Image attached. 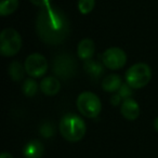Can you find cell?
I'll return each instance as SVG.
<instances>
[{"mask_svg": "<svg viewBox=\"0 0 158 158\" xmlns=\"http://www.w3.org/2000/svg\"><path fill=\"white\" fill-rule=\"evenodd\" d=\"M76 104L80 114L87 118H95L102 110V103L99 97L92 92H82L77 99Z\"/></svg>", "mask_w": 158, "mask_h": 158, "instance_id": "cell-4", "label": "cell"}, {"mask_svg": "<svg viewBox=\"0 0 158 158\" xmlns=\"http://www.w3.org/2000/svg\"><path fill=\"white\" fill-rule=\"evenodd\" d=\"M22 47L21 35L13 28H6L0 34V53L3 56H13Z\"/></svg>", "mask_w": 158, "mask_h": 158, "instance_id": "cell-5", "label": "cell"}, {"mask_svg": "<svg viewBox=\"0 0 158 158\" xmlns=\"http://www.w3.org/2000/svg\"><path fill=\"white\" fill-rule=\"evenodd\" d=\"M95 52V44L93 40L89 39V38H85L78 44L77 47V54L81 60L88 61L94 55Z\"/></svg>", "mask_w": 158, "mask_h": 158, "instance_id": "cell-10", "label": "cell"}, {"mask_svg": "<svg viewBox=\"0 0 158 158\" xmlns=\"http://www.w3.org/2000/svg\"><path fill=\"white\" fill-rule=\"evenodd\" d=\"M22 90H23V93H24L26 97L31 98L37 93L38 85L33 79H26L22 86Z\"/></svg>", "mask_w": 158, "mask_h": 158, "instance_id": "cell-17", "label": "cell"}, {"mask_svg": "<svg viewBox=\"0 0 158 158\" xmlns=\"http://www.w3.org/2000/svg\"><path fill=\"white\" fill-rule=\"evenodd\" d=\"M39 87L46 95H55L61 90V82L55 77H46L41 80Z\"/></svg>", "mask_w": 158, "mask_h": 158, "instance_id": "cell-12", "label": "cell"}, {"mask_svg": "<svg viewBox=\"0 0 158 158\" xmlns=\"http://www.w3.org/2000/svg\"><path fill=\"white\" fill-rule=\"evenodd\" d=\"M120 113L128 120H135L140 116V106L133 99H126L121 103Z\"/></svg>", "mask_w": 158, "mask_h": 158, "instance_id": "cell-9", "label": "cell"}, {"mask_svg": "<svg viewBox=\"0 0 158 158\" xmlns=\"http://www.w3.org/2000/svg\"><path fill=\"white\" fill-rule=\"evenodd\" d=\"M25 69L26 73L31 77H38L44 76L48 69V62L46 57L41 55L40 53H33L28 55L27 59L25 60Z\"/></svg>", "mask_w": 158, "mask_h": 158, "instance_id": "cell-7", "label": "cell"}, {"mask_svg": "<svg viewBox=\"0 0 158 158\" xmlns=\"http://www.w3.org/2000/svg\"><path fill=\"white\" fill-rule=\"evenodd\" d=\"M19 8V0H0V14L7 16L14 13Z\"/></svg>", "mask_w": 158, "mask_h": 158, "instance_id": "cell-16", "label": "cell"}, {"mask_svg": "<svg viewBox=\"0 0 158 158\" xmlns=\"http://www.w3.org/2000/svg\"><path fill=\"white\" fill-rule=\"evenodd\" d=\"M0 158H13V156L9 153H2L0 155Z\"/></svg>", "mask_w": 158, "mask_h": 158, "instance_id": "cell-23", "label": "cell"}, {"mask_svg": "<svg viewBox=\"0 0 158 158\" xmlns=\"http://www.w3.org/2000/svg\"><path fill=\"white\" fill-rule=\"evenodd\" d=\"M103 64L107 68L113 70L120 69L127 63V55H126L125 51L121 50L120 48L117 47H113L110 48L103 53Z\"/></svg>", "mask_w": 158, "mask_h": 158, "instance_id": "cell-8", "label": "cell"}, {"mask_svg": "<svg viewBox=\"0 0 158 158\" xmlns=\"http://www.w3.org/2000/svg\"><path fill=\"white\" fill-rule=\"evenodd\" d=\"M154 128L158 131V117L154 120Z\"/></svg>", "mask_w": 158, "mask_h": 158, "instance_id": "cell-24", "label": "cell"}, {"mask_svg": "<svg viewBox=\"0 0 158 158\" xmlns=\"http://www.w3.org/2000/svg\"><path fill=\"white\" fill-rule=\"evenodd\" d=\"M76 61L70 54H60L54 60V74L63 80L72 78L76 74Z\"/></svg>", "mask_w": 158, "mask_h": 158, "instance_id": "cell-6", "label": "cell"}, {"mask_svg": "<svg viewBox=\"0 0 158 158\" xmlns=\"http://www.w3.org/2000/svg\"><path fill=\"white\" fill-rule=\"evenodd\" d=\"M120 102H121V97L118 94V93L113 95V97L110 98V103H112L114 106H118L119 104H120Z\"/></svg>", "mask_w": 158, "mask_h": 158, "instance_id": "cell-22", "label": "cell"}, {"mask_svg": "<svg viewBox=\"0 0 158 158\" xmlns=\"http://www.w3.org/2000/svg\"><path fill=\"white\" fill-rule=\"evenodd\" d=\"M39 132L44 138H51L54 135L55 128L51 123H44L39 128Z\"/></svg>", "mask_w": 158, "mask_h": 158, "instance_id": "cell-19", "label": "cell"}, {"mask_svg": "<svg viewBox=\"0 0 158 158\" xmlns=\"http://www.w3.org/2000/svg\"><path fill=\"white\" fill-rule=\"evenodd\" d=\"M95 0H79L78 9L82 14H88L94 9Z\"/></svg>", "mask_w": 158, "mask_h": 158, "instance_id": "cell-18", "label": "cell"}, {"mask_svg": "<svg viewBox=\"0 0 158 158\" xmlns=\"http://www.w3.org/2000/svg\"><path fill=\"white\" fill-rule=\"evenodd\" d=\"M131 89H133V88H131V87H130L128 84H123L120 88H119V90L117 91V93L120 95L121 99H123V100L129 99V98L132 95V90H131Z\"/></svg>", "mask_w": 158, "mask_h": 158, "instance_id": "cell-20", "label": "cell"}, {"mask_svg": "<svg viewBox=\"0 0 158 158\" xmlns=\"http://www.w3.org/2000/svg\"><path fill=\"white\" fill-rule=\"evenodd\" d=\"M33 5H35L36 7H39V8H46L48 6H50L51 0H29Z\"/></svg>", "mask_w": 158, "mask_h": 158, "instance_id": "cell-21", "label": "cell"}, {"mask_svg": "<svg viewBox=\"0 0 158 158\" xmlns=\"http://www.w3.org/2000/svg\"><path fill=\"white\" fill-rule=\"evenodd\" d=\"M121 78L118 75L110 74L107 75L102 81V88L107 92H117L121 87Z\"/></svg>", "mask_w": 158, "mask_h": 158, "instance_id": "cell-14", "label": "cell"}, {"mask_svg": "<svg viewBox=\"0 0 158 158\" xmlns=\"http://www.w3.org/2000/svg\"><path fill=\"white\" fill-rule=\"evenodd\" d=\"M44 147L38 140H31L23 148V155L25 158H41Z\"/></svg>", "mask_w": 158, "mask_h": 158, "instance_id": "cell-11", "label": "cell"}, {"mask_svg": "<svg viewBox=\"0 0 158 158\" xmlns=\"http://www.w3.org/2000/svg\"><path fill=\"white\" fill-rule=\"evenodd\" d=\"M60 131L68 142H78L85 136L87 131L84 119L76 114H66L60 121Z\"/></svg>", "mask_w": 158, "mask_h": 158, "instance_id": "cell-2", "label": "cell"}, {"mask_svg": "<svg viewBox=\"0 0 158 158\" xmlns=\"http://www.w3.org/2000/svg\"><path fill=\"white\" fill-rule=\"evenodd\" d=\"M84 69L89 75V77L91 79H93V80H98L104 73V68L102 66V64H100L97 61H91V60H88V61L85 62Z\"/></svg>", "mask_w": 158, "mask_h": 158, "instance_id": "cell-13", "label": "cell"}, {"mask_svg": "<svg viewBox=\"0 0 158 158\" xmlns=\"http://www.w3.org/2000/svg\"><path fill=\"white\" fill-rule=\"evenodd\" d=\"M25 72V66H23L19 61L12 62L9 66V75L13 81H21L24 78Z\"/></svg>", "mask_w": 158, "mask_h": 158, "instance_id": "cell-15", "label": "cell"}, {"mask_svg": "<svg viewBox=\"0 0 158 158\" xmlns=\"http://www.w3.org/2000/svg\"><path fill=\"white\" fill-rule=\"evenodd\" d=\"M152 78V70L147 64L136 63L132 65L126 73V81L131 88H144Z\"/></svg>", "mask_w": 158, "mask_h": 158, "instance_id": "cell-3", "label": "cell"}, {"mask_svg": "<svg viewBox=\"0 0 158 158\" xmlns=\"http://www.w3.org/2000/svg\"><path fill=\"white\" fill-rule=\"evenodd\" d=\"M36 27L39 38L48 44H62L69 34V22L65 13L52 6L39 12Z\"/></svg>", "mask_w": 158, "mask_h": 158, "instance_id": "cell-1", "label": "cell"}]
</instances>
